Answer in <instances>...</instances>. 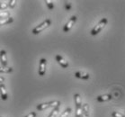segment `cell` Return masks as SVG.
<instances>
[{
    "label": "cell",
    "instance_id": "cell-1",
    "mask_svg": "<svg viewBox=\"0 0 125 117\" xmlns=\"http://www.w3.org/2000/svg\"><path fill=\"white\" fill-rule=\"evenodd\" d=\"M74 100L76 104V117H81L82 114V101L79 94L74 95Z\"/></svg>",
    "mask_w": 125,
    "mask_h": 117
},
{
    "label": "cell",
    "instance_id": "cell-2",
    "mask_svg": "<svg viewBox=\"0 0 125 117\" xmlns=\"http://www.w3.org/2000/svg\"><path fill=\"white\" fill-rule=\"evenodd\" d=\"M107 22H108V20H107L106 18H103V19H101L99 23H97L96 25H95L94 27V28L92 29L91 34L92 35H96V34H98L100 32H101L103 30V29L104 28V26L106 25V24H107Z\"/></svg>",
    "mask_w": 125,
    "mask_h": 117
},
{
    "label": "cell",
    "instance_id": "cell-3",
    "mask_svg": "<svg viewBox=\"0 0 125 117\" xmlns=\"http://www.w3.org/2000/svg\"><path fill=\"white\" fill-rule=\"evenodd\" d=\"M51 24V19H46L43 23H42L41 24L37 25L35 28L33 29V30H32V33H33V34H39V33L42 32L43 30H45L46 28H48Z\"/></svg>",
    "mask_w": 125,
    "mask_h": 117
},
{
    "label": "cell",
    "instance_id": "cell-4",
    "mask_svg": "<svg viewBox=\"0 0 125 117\" xmlns=\"http://www.w3.org/2000/svg\"><path fill=\"white\" fill-rule=\"evenodd\" d=\"M58 106H60V101H52V102H48V103L40 104L36 106V109L38 111H42V110H45L49 107H56Z\"/></svg>",
    "mask_w": 125,
    "mask_h": 117
},
{
    "label": "cell",
    "instance_id": "cell-5",
    "mask_svg": "<svg viewBox=\"0 0 125 117\" xmlns=\"http://www.w3.org/2000/svg\"><path fill=\"white\" fill-rule=\"evenodd\" d=\"M76 22H77V16H75L74 15V16H72V17L68 20V23L64 25V27H63V31L65 32H68L73 27V25L75 24Z\"/></svg>",
    "mask_w": 125,
    "mask_h": 117
},
{
    "label": "cell",
    "instance_id": "cell-6",
    "mask_svg": "<svg viewBox=\"0 0 125 117\" xmlns=\"http://www.w3.org/2000/svg\"><path fill=\"white\" fill-rule=\"evenodd\" d=\"M46 65H47V60L45 59H41L40 66H39V76L42 77L45 75L46 72Z\"/></svg>",
    "mask_w": 125,
    "mask_h": 117
},
{
    "label": "cell",
    "instance_id": "cell-7",
    "mask_svg": "<svg viewBox=\"0 0 125 117\" xmlns=\"http://www.w3.org/2000/svg\"><path fill=\"white\" fill-rule=\"evenodd\" d=\"M55 58H56V60L58 61V63H59L62 68L66 69V68H68V62L62 57V56H60V55H56V57Z\"/></svg>",
    "mask_w": 125,
    "mask_h": 117
},
{
    "label": "cell",
    "instance_id": "cell-8",
    "mask_svg": "<svg viewBox=\"0 0 125 117\" xmlns=\"http://www.w3.org/2000/svg\"><path fill=\"white\" fill-rule=\"evenodd\" d=\"M0 96H1L2 100H4V101L7 100V98H8L6 86H5L4 84H0Z\"/></svg>",
    "mask_w": 125,
    "mask_h": 117
},
{
    "label": "cell",
    "instance_id": "cell-9",
    "mask_svg": "<svg viewBox=\"0 0 125 117\" xmlns=\"http://www.w3.org/2000/svg\"><path fill=\"white\" fill-rule=\"evenodd\" d=\"M0 61L2 63V66L6 67L7 66V58H6V51H0Z\"/></svg>",
    "mask_w": 125,
    "mask_h": 117
},
{
    "label": "cell",
    "instance_id": "cell-10",
    "mask_svg": "<svg viewBox=\"0 0 125 117\" xmlns=\"http://www.w3.org/2000/svg\"><path fill=\"white\" fill-rule=\"evenodd\" d=\"M113 96L111 95H102V96H98L96 97V100L98 102H107V101H110L112 100Z\"/></svg>",
    "mask_w": 125,
    "mask_h": 117
},
{
    "label": "cell",
    "instance_id": "cell-11",
    "mask_svg": "<svg viewBox=\"0 0 125 117\" xmlns=\"http://www.w3.org/2000/svg\"><path fill=\"white\" fill-rule=\"evenodd\" d=\"M75 77H77V78H81V79L86 80L88 79L90 76L88 73H85V72H82V71H77L75 73Z\"/></svg>",
    "mask_w": 125,
    "mask_h": 117
},
{
    "label": "cell",
    "instance_id": "cell-12",
    "mask_svg": "<svg viewBox=\"0 0 125 117\" xmlns=\"http://www.w3.org/2000/svg\"><path fill=\"white\" fill-rule=\"evenodd\" d=\"M81 117H89V105L84 104L82 105V114Z\"/></svg>",
    "mask_w": 125,
    "mask_h": 117
},
{
    "label": "cell",
    "instance_id": "cell-13",
    "mask_svg": "<svg viewBox=\"0 0 125 117\" xmlns=\"http://www.w3.org/2000/svg\"><path fill=\"white\" fill-rule=\"evenodd\" d=\"M14 22V18L13 17H7L4 18V19H0V25H5V24H9Z\"/></svg>",
    "mask_w": 125,
    "mask_h": 117
},
{
    "label": "cell",
    "instance_id": "cell-14",
    "mask_svg": "<svg viewBox=\"0 0 125 117\" xmlns=\"http://www.w3.org/2000/svg\"><path fill=\"white\" fill-rule=\"evenodd\" d=\"M13 71V69L11 67H4V66H1L0 67V73H10V72Z\"/></svg>",
    "mask_w": 125,
    "mask_h": 117
},
{
    "label": "cell",
    "instance_id": "cell-15",
    "mask_svg": "<svg viewBox=\"0 0 125 117\" xmlns=\"http://www.w3.org/2000/svg\"><path fill=\"white\" fill-rule=\"evenodd\" d=\"M60 106H56V107H54L53 110L51 112V114H50V115H49L48 117H56L57 116L58 114H59V111H60Z\"/></svg>",
    "mask_w": 125,
    "mask_h": 117
},
{
    "label": "cell",
    "instance_id": "cell-16",
    "mask_svg": "<svg viewBox=\"0 0 125 117\" xmlns=\"http://www.w3.org/2000/svg\"><path fill=\"white\" fill-rule=\"evenodd\" d=\"M71 111H72V110H71V108H70V107H68V108H67L65 110V111L63 112V113L61 114V115H60V117H68V115L70 114Z\"/></svg>",
    "mask_w": 125,
    "mask_h": 117
},
{
    "label": "cell",
    "instance_id": "cell-17",
    "mask_svg": "<svg viewBox=\"0 0 125 117\" xmlns=\"http://www.w3.org/2000/svg\"><path fill=\"white\" fill-rule=\"evenodd\" d=\"M9 12L7 11H4V12H0V19H4V18H7L9 17Z\"/></svg>",
    "mask_w": 125,
    "mask_h": 117
},
{
    "label": "cell",
    "instance_id": "cell-18",
    "mask_svg": "<svg viewBox=\"0 0 125 117\" xmlns=\"http://www.w3.org/2000/svg\"><path fill=\"white\" fill-rule=\"evenodd\" d=\"M45 3L48 6V8L50 10H52V9L54 8V5H53V2L52 1H50V0H45Z\"/></svg>",
    "mask_w": 125,
    "mask_h": 117
},
{
    "label": "cell",
    "instance_id": "cell-19",
    "mask_svg": "<svg viewBox=\"0 0 125 117\" xmlns=\"http://www.w3.org/2000/svg\"><path fill=\"white\" fill-rule=\"evenodd\" d=\"M112 116L113 117H125V115L122 113H119V112H113L112 113Z\"/></svg>",
    "mask_w": 125,
    "mask_h": 117
},
{
    "label": "cell",
    "instance_id": "cell-20",
    "mask_svg": "<svg viewBox=\"0 0 125 117\" xmlns=\"http://www.w3.org/2000/svg\"><path fill=\"white\" fill-rule=\"evenodd\" d=\"M15 4H16V1H15V0H10L8 2V6L11 7V8H14V6H15Z\"/></svg>",
    "mask_w": 125,
    "mask_h": 117
},
{
    "label": "cell",
    "instance_id": "cell-21",
    "mask_svg": "<svg viewBox=\"0 0 125 117\" xmlns=\"http://www.w3.org/2000/svg\"><path fill=\"white\" fill-rule=\"evenodd\" d=\"M8 4L7 3H0V10H5L6 8H7Z\"/></svg>",
    "mask_w": 125,
    "mask_h": 117
},
{
    "label": "cell",
    "instance_id": "cell-22",
    "mask_svg": "<svg viewBox=\"0 0 125 117\" xmlns=\"http://www.w3.org/2000/svg\"><path fill=\"white\" fill-rule=\"evenodd\" d=\"M36 115H37V114H36V112H31L28 115H26L25 117H36Z\"/></svg>",
    "mask_w": 125,
    "mask_h": 117
},
{
    "label": "cell",
    "instance_id": "cell-23",
    "mask_svg": "<svg viewBox=\"0 0 125 117\" xmlns=\"http://www.w3.org/2000/svg\"><path fill=\"white\" fill-rule=\"evenodd\" d=\"M65 7L68 11V10H70V8H71V5L69 3H68V2H65Z\"/></svg>",
    "mask_w": 125,
    "mask_h": 117
},
{
    "label": "cell",
    "instance_id": "cell-24",
    "mask_svg": "<svg viewBox=\"0 0 125 117\" xmlns=\"http://www.w3.org/2000/svg\"><path fill=\"white\" fill-rule=\"evenodd\" d=\"M4 80H5V78H4L3 77H0V83L4 82Z\"/></svg>",
    "mask_w": 125,
    "mask_h": 117
},
{
    "label": "cell",
    "instance_id": "cell-25",
    "mask_svg": "<svg viewBox=\"0 0 125 117\" xmlns=\"http://www.w3.org/2000/svg\"><path fill=\"white\" fill-rule=\"evenodd\" d=\"M0 117H1V116H0Z\"/></svg>",
    "mask_w": 125,
    "mask_h": 117
}]
</instances>
